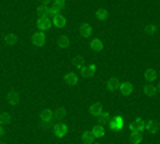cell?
Segmentation results:
<instances>
[{"instance_id": "obj_1", "label": "cell", "mask_w": 160, "mask_h": 144, "mask_svg": "<svg viewBox=\"0 0 160 144\" xmlns=\"http://www.w3.org/2000/svg\"><path fill=\"white\" fill-rule=\"evenodd\" d=\"M68 132H69V127L66 125V123H62V122H58L55 127H53V133H55L58 138L66 136V135H68Z\"/></svg>"}, {"instance_id": "obj_2", "label": "cell", "mask_w": 160, "mask_h": 144, "mask_svg": "<svg viewBox=\"0 0 160 144\" xmlns=\"http://www.w3.org/2000/svg\"><path fill=\"white\" fill-rule=\"evenodd\" d=\"M45 42H47V35H45V32H35V34H32V43L35 45V47H42V45H45Z\"/></svg>"}, {"instance_id": "obj_3", "label": "cell", "mask_w": 160, "mask_h": 144, "mask_svg": "<svg viewBox=\"0 0 160 144\" xmlns=\"http://www.w3.org/2000/svg\"><path fill=\"white\" fill-rule=\"evenodd\" d=\"M128 128L131 130V133H141L142 130H144V120L142 119H135V120L130 123Z\"/></svg>"}, {"instance_id": "obj_4", "label": "cell", "mask_w": 160, "mask_h": 144, "mask_svg": "<svg viewBox=\"0 0 160 144\" xmlns=\"http://www.w3.org/2000/svg\"><path fill=\"white\" fill-rule=\"evenodd\" d=\"M7 102L10 104V106H18V104L21 102V96L18 91H10V93L7 95Z\"/></svg>"}, {"instance_id": "obj_5", "label": "cell", "mask_w": 160, "mask_h": 144, "mask_svg": "<svg viewBox=\"0 0 160 144\" xmlns=\"http://www.w3.org/2000/svg\"><path fill=\"white\" fill-rule=\"evenodd\" d=\"M144 130L151 135H155L158 132V125L155 120H148V122H144Z\"/></svg>"}, {"instance_id": "obj_6", "label": "cell", "mask_w": 160, "mask_h": 144, "mask_svg": "<svg viewBox=\"0 0 160 144\" xmlns=\"http://www.w3.org/2000/svg\"><path fill=\"white\" fill-rule=\"evenodd\" d=\"M109 127H111V130H114V132H120V130L123 128V119L122 117H115L114 120L109 122Z\"/></svg>"}, {"instance_id": "obj_7", "label": "cell", "mask_w": 160, "mask_h": 144, "mask_svg": "<svg viewBox=\"0 0 160 144\" xmlns=\"http://www.w3.org/2000/svg\"><path fill=\"white\" fill-rule=\"evenodd\" d=\"M53 120V111L51 109H43L40 112V122L42 123H50Z\"/></svg>"}, {"instance_id": "obj_8", "label": "cell", "mask_w": 160, "mask_h": 144, "mask_svg": "<svg viewBox=\"0 0 160 144\" xmlns=\"http://www.w3.org/2000/svg\"><path fill=\"white\" fill-rule=\"evenodd\" d=\"M37 26L40 27V31L42 32H45V31H48L50 27H51V21L48 19V18H38V21H37Z\"/></svg>"}, {"instance_id": "obj_9", "label": "cell", "mask_w": 160, "mask_h": 144, "mask_svg": "<svg viewBox=\"0 0 160 144\" xmlns=\"http://www.w3.org/2000/svg\"><path fill=\"white\" fill-rule=\"evenodd\" d=\"M118 91H120L122 95L128 96V95L133 93V85L128 83V82H123V83H120V85H118Z\"/></svg>"}, {"instance_id": "obj_10", "label": "cell", "mask_w": 160, "mask_h": 144, "mask_svg": "<svg viewBox=\"0 0 160 144\" xmlns=\"http://www.w3.org/2000/svg\"><path fill=\"white\" fill-rule=\"evenodd\" d=\"M102 112L104 111H102V106L99 102H95V104H91V106H90V115H93V117H99Z\"/></svg>"}, {"instance_id": "obj_11", "label": "cell", "mask_w": 160, "mask_h": 144, "mask_svg": "<svg viewBox=\"0 0 160 144\" xmlns=\"http://www.w3.org/2000/svg\"><path fill=\"white\" fill-rule=\"evenodd\" d=\"M3 42H5L7 45L13 47V45H16V43H18V37H16V34L8 32V34H5V37H3Z\"/></svg>"}, {"instance_id": "obj_12", "label": "cell", "mask_w": 160, "mask_h": 144, "mask_svg": "<svg viewBox=\"0 0 160 144\" xmlns=\"http://www.w3.org/2000/svg\"><path fill=\"white\" fill-rule=\"evenodd\" d=\"M51 24L55 26V27H58V29H62L64 26H66V18H64L62 15H58V16H55V18H53Z\"/></svg>"}, {"instance_id": "obj_13", "label": "cell", "mask_w": 160, "mask_h": 144, "mask_svg": "<svg viewBox=\"0 0 160 144\" xmlns=\"http://www.w3.org/2000/svg\"><path fill=\"white\" fill-rule=\"evenodd\" d=\"M58 47L62 48V50L69 48V47H71V38H69L68 35H61V37L58 38Z\"/></svg>"}, {"instance_id": "obj_14", "label": "cell", "mask_w": 160, "mask_h": 144, "mask_svg": "<svg viewBox=\"0 0 160 144\" xmlns=\"http://www.w3.org/2000/svg\"><path fill=\"white\" fill-rule=\"evenodd\" d=\"M118 85H120V82L117 80V78H109V80L106 82V90L108 91H115V90H118Z\"/></svg>"}, {"instance_id": "obj_15", "label": "cell", "mask_w": 160, "mask_h": 144, "mask_svg": "<svg viewBox=\"0 0 160 144\" xmlns=\"http://www.w3.org/2000/svg\"><path fill=\"white\" fill-rule=\"evenodd\" d=\"M64 78H66V83L68 85H77V82H78V77L75 72H68L64 75Z\"/></svg>"}, {"instance_id": "obj_16", "label": "cell", "mask_w": 160, "mask_h": 144, "mask_svg": "<svg viewBox=\"0 0 160 144\" xmlns=\"http://www.w3.org/2000/svg\"><path fill=\"white\" fill-rule=\"evenodd\" d=\"M95 15H96V18H98L99 21H108V19H109V11L106 10V8H98Z\"/></svg>"}, {"instance_id": "obj_17", "label": "cell", "mask_w": 160, "mask_h": 144, "mask_svg": "<svg viewBox=\"0 0 160 144\" xmlns=\"http://www.w3.org/2000/svg\"><path fill=\"white\" fill-rule=\"evenodd\" d=\"M80 34H82L83 37H90L93 34V27H91L88 22H83L82 26H80Z\"/></svg>"}, {"instance_id": "obj_18", "label": "cell", "mask_w": 160, "mask_h": 144, "mask_svg": "<svg viewBox=\"0 0 160 144\" xmlns=\"http://www.w3.org/2000/svg\"><path fill=\"white\" fill-rule=\"evenodd\" d=\"M142 91H144V95H146V96H149V98L157 96V88H155L154 85H146Z\"/></svg>"}, {"instance_id": "obj_19", "label": "cell", "mask_w": 160, "mask_h": 144, "mask_svg": "<svg viewBox=\"0 0 160 144\" xmlns=\"http://www.w3.org/2000/svg\"><path fill=\"white\" fill-rule=\"evenodd\" d=\"M144 78H146L148 82H154L155 78H157V71H155V69H146Z\"/></svg>"}, {"instance_id": "obj_20", "label": "cell", "mask_w": 160, "mask_h": 144, "mask_svg": "<svg viewBox=\"0 0 160 144\" xmlns=\"http://www.w3.org/2000/svg\"><path fill=\"white\" fill-rule=\"evenodd\" d=\"M90 48L93 51H101L102 50V42L99 40V38H93V40L90 42Z\"/></svg>"}, {"instance_id": "obj_21", "label": "cell", "mask_w": 160, "mask_h": 144, "mask_svg": "<svg viewBox=\"0 0 160 144\" xmlns=\"http://www.w3.org/2000/svg\"><path fill=\"white\" fill-rule=\"evenodd\" d=\"M146 34H148V35H155L157 32H158V27H157V24L155 22H151V24H148V26H146Z\"/></svg>"}, {"instance_id": "obj_22", "label": "cell", "mask_w": 160, "mask_h": 144, "mask_svg": "<svg viewBox=\"0 0 160 144\" xmlns=\"http://www.w3.org/2000/svg\"><path fill=\"white\" fill-rule=\"evenodd\" d=\"M91 133H93V136H95V138H102L104 136V127H101V125L93 127Z\"/></svg>"}, {"instance_id": "obj_23", "label": "cell", "mask_w": 160, "mask_h": 144, "mask_svg": "<svg viewBox=\"0 0 160 144\" xmlns=\"http://www.w3.org/2000/svg\"><path fill=\"white\" fill-rule=\"evenodd\" d=\"M66 114H68V112H66V109H64V107H58V109H55V111H53V117H56L58 120L64 119V117H66Z\"/></svg>"}, {"instance_id": "obj_24", "label": "cell", "mask_w": 160, "mask_h": 144, "mask_svg": "<svg viewBox=\"0 0 160 144\" xmlns=\"http://www.w3.org/2000/svg\"><path fill=\"white\" fill-rule=\"evenodd\" d=\"M38 13H40V18H48V13H50V7L42 3L38 7Z\"/></svg>"}, {"instance_id": "obj_25", "label": "cell", "mask_w": 160, "mask_h": 144, "mask_svg": "<svg viewBox=\"0 0 160 144\" xmlns=\"http://www.w3.org/2000/svg\"><path fill=\"white\" fill-rule=\"evenodd\" d=\"M98 119H99V125H101V127H102V125H109V122H111V117H109L108 112H102Z\"/></svg>"}, {"instance_id": "obj_26", "label": "cell", "mask_w": 160, "mask_h": 144, "mask_svg": "<svg viewBox=\"0 0 160 144\" xmlns=\"http://www.w3.org/2000/svg\"><path fill=\"white\" fill-rule=\"evenodd\" d=\"M11 123V115L10 114H0V125H10Z\"/></svg>"}, {"instance_id": "obj_27", "label": "cell", "mask_w": 160, "mask_h": 144, "mask_svg": "<svg viewBox=\"0 0 160 144\" xmlns=\"http://www.w3.org/2000/svg\"><path fill=\"white\" fill-rule=\"evenodd\" d=\"M130 141H131V144H141V142H142V138H141L139 133H131Z\"/></svg>"}, {"instance_id": "obj_28", "label": "cell", "mask_w": 160, "mask_h": 144, "mask_svg": "<svg viewBox=\"0 0 160 144\" xmlns=\"http://www.w3.org/2000/svg\"><path fill=\"white\" fill-rule=\"evenodd\" d=\"M82 139H83V142H93L95 136H93L91 132H83V133H82Z\"/></svg>"}, {"instance_id": "obj_29", "label": "cell", "mask_w": 160, "mask_h": 144, "mask_svg": "<svg viewBox=\"0 0 160 144\" xmlns=\"http://www.w3.org/2000/svg\"><path fill=\"white\" fill-rule=\"evenodd\" d=\"M64 0H53V8L55 10H58V11H62V8H64Z\"/></svg>"}, {"instance_id": "obj_30", "label": "cell", "mask_w": 160, "mask_h": 144, "mask_svg": "<svg viewBox=\"0 0 160 144\" xmlns=\"http://www.w3.org/2000/svg\"><path fill=\"white\" fill-rule=\"evenodd\" d=\"M95 72H96V66H95V64H90V66L87 67V77L95 75Z\"/></svg>"}, {"instance_id": "obj_31", "label": "cell", "mask_w": 160, "mask_h": 144, "mask_svg": "<svg viewBox=\"0 0 160 144\" xmlns=\"http://www.w3.org/2000/svg\"><path fill=\"white\" fill-rule=\"evenodd\" d=\"M74 64H75V66L78 67L80 64H85V61H83V58H82V56H77V58L74 59Z\"/></svg>"}, {"instance_id": "obj_32", "label": "cell", "mask_w": 160, "mask_h": 144, "mask_svg": "<svg viewBox=\"0 0 160 144\" xmlns=\"http://www.w3.org/2000/svg\"><path fill=\"white\" fill-rule=\"evenodd\" d=\"M77 69L80 71V74H83V75L87 77V66H85V64H80V66H78Z\"/></svg>"}, {"instance_id": "obj_33", "label": "cell", "mask_w": 160, "mask_h": 144, "mask_svg": "<svg viewBox=\"0 0 160 144\" xmlns=\"http://www.w3.org/2000/svg\"><path fill=\"white\" fill-rule=\"evenodd\" d=\"M2 136H3V127L0 125V138H2Z\"/></svg>"}, {"instance_id": "obj_34", "label": "cell", "mask_w": 160, "mask_h": 144, "mask_svg": "<svg viewBox=\"0 0 160 144\" xmlns=\"http://www.w3.org/2000/svg\"><path fill=\"white\" fill-rule=\"evenodd\" d=\"M50 2H51V0H42V3H45V5H48Z\"/></svg>"}, {"instance_id": "obj_35", "label": "cell", "mask_w": 160, "mask_h": 144, "mask_svg": "<svg viewBox=\"0 0 160 144\" xmlns=\"http://www.w3.org/2000/svg\"><path fill=\"white\" fill-rule=\"evenodd\" d=\"M155 88H157V95H158V93H160V83H158V85H157Z\"/></svg>"}, {"instance_id": "obj_36", "label": "cell", "mask_w": 160, "mask_h": 144, "mask_svg": "<svg viewBox=\"0 0 160 144\" xmlns=\"http://www.w3.org/2000/svg\"><path fill=\"white\" fill-rule=\"evenodd\" d=\"M0 144H5V142H3V141H0Z\"/></svg>"}, {"instance_id": "obj_37", "label": "cell", "mask_w": 160, "mask_h": 144, "mask_svg": "<svg viewBox=\"0 0 160 144\" xmlns=\"http://www.w3.org/2000/svg\"><path fill=\"white\" fill-rule=\"evenodd\" d=\"M96 144H98V142H96Z\"/></svg>"}]
</instances>
